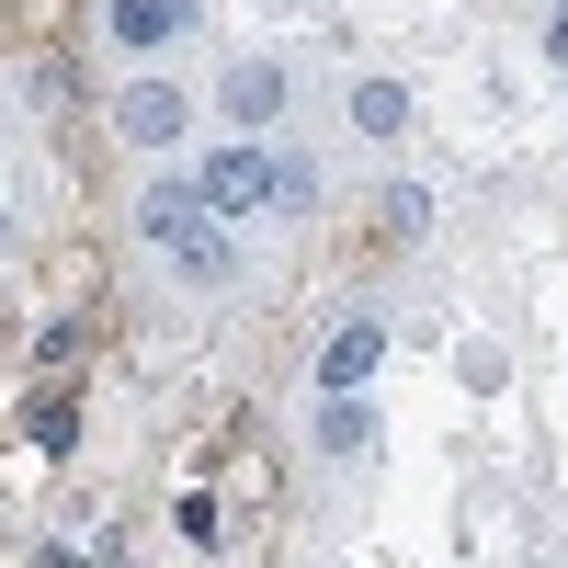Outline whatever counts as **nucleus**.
Wrapping results in <instances>:
<instances>
[{
  "label": "nucleus",
  "mask_w": 568,
  "mask_h": 568,
  "mask_svg": "<svg viewBox=\"0 0 568 568\" xmlns=\"http://www.w3.org/2000/svg\"><path fill=\"white\" fill-rule=\"evenodd\" d=\"M318 444H329V455H364V444H375L364 398H318Z\"/></svg>",
  "instance_id": "8"
},
{
  "label": "nucleus",
  "mask_w": 568,
  "mask_h": 568,
  "mask_svg": "<svg viewBox=\"0 0 568 568\" xmlns=\"http://www.w3.org/2000/svg\"><path fill=\"white\" fill-rule=\"evenodd\" d=\"M546 58L568 69V0H557V12H546Z\"/></svg>",
  "instance_id": "10"
},
{
  "label": "nucleus",
  "mask_w": 568,
  "mask_h": 568,
  "mask_svg": "<svg viewBox=\"0 0 568 568\" xmlns=\"http://www.w3.org/2000/svg\"><path fill=\"white\" fill-rule=\"evenodd\" d=\"M353 125L375 136V149H398V136H409V91L398 80H353Z\"/></svg>",
  "instance_id": "7"
},
{
  "label": "nucleus",
  "mask_w": 568,
  "mask_h": 568,
  "mask_svg": "<svg viewBox=\"0 0 568 568\" xmlns=\"http://www.w3.org/2000/svg\"><path fill=\"white\" fill-rule=\"evenodd\" d=\"M0 240H12V227H0Z\"/></svg>",
  "instance_id": "11"
},
{
  "label": "nucleus",
  "mask_w": 568,
  "mask_h": 568,
  "mask_svg": "<svg viewBox=\"0 0 568 568\" xmlns=\"http://www.w3.org/2000/svg\"><path fill=\"white\" fill-rule=\"evenodd\" d=\"M194 182V205L216 216V227H240V216H273V149L262 136H216V149L182 171Z\"/></svg>",
  "instance_id": "2"
},
{
  "label": "nucleus",
  "mask_w": 568,
  "mask_h": 568,
  "mask_svg": "<svg viewBox=\"0 0 568 568\" xmlns=\"http://www.w3.org/2000/svg\"><path fill=\"white\" fill-rule=\"evenodd\" d=\"M114 136H125V149H182V136H194V91H182V80H160V69H136L125 91H114Z\"/></svg>",
  "instance_id": "3"
},
{
  "label": "nucleus",
  "mask_w": 568,
  "mask_h": 568,
  "mask_svg": "<svg viewBox=\"0 0 568 568\" xmlns=\"http://www.w3.org/2000/svg\"><path fill=\"white\" fill-rule=\"evenodd\" d=\"M114 45H125V58H171V45L182 34H194V0H114Z\"/></svg>",
  "instance_id": "6"
},
{
  "label": "nucleus",
  "mask_w": 568,
  "mask_h": 568,
  "mask_svg": "<svg viewBox=\"0 0 568 568\" xmlns=\"http://www.w3.org/2000/svg\"><path fill=\"white\" fill-rule=\"evenodd\" d=\"M23 433H34V455H69V433H80V409H69V398H34V409H23Z\"/></svg>",
  "instance_id": "9"
},
{
  "label": "nucleus",
  "mask_w": 568,
  "mask_h": 568,
  "mask_svg": "<svg viewBox=\"0 0 568 568\" xmlns=\"http://www.w3.org/2000/svg\"><path fill=\"white\" fill-rule=\"evenodd\" d=\"M387 364V318H342L318 342V398H364V375Z\"/></svg>",
  "instance_id": "5"
},
{
  "label": "nucleus",
  "mask_w": 568,
  "mask_h": 568,
  "mask_svg": "<svg viewBox=\"0 0 568 568\" xmlns=\"http://www.w3.org/2000/svg\"><path fill=\"white\" fill-rule=\"evenodd\" d=\"M284 103H296L284 58H227V69H216V114H227V136H273Z\"/></svg>",
  "instance_id": "4"
},
{
  "label": "nucleus",
  "mask_w": 568,
  "mask_h": 568,
  "mask_svg": "<svg viewBox=\"0 0 568 568\" xmlns=\"http://www.w3.org/2000/svg\"><path fill=\"white\" fill-rule=\"evenodd\" d=\"M136 240H149L182 284H227L240 273V227H216L194 205V182H149V194H136Z\"/></svg>",
  "instance_id": "1"
}]
</instances>
